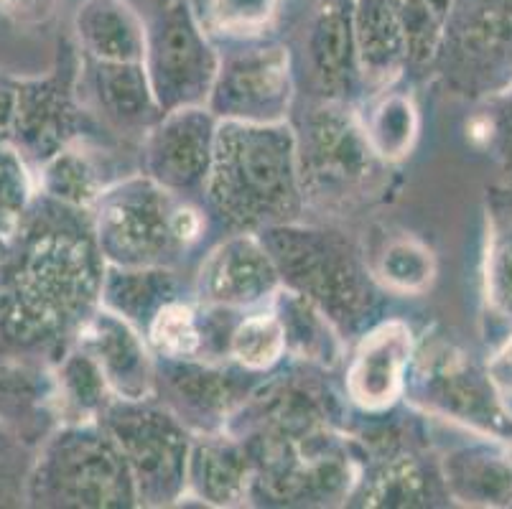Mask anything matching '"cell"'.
<instances>
[{
    "label": "cell",
    "instance_id": "cell-1",
    "mask_svg": "<svg viewBox=\"0 0 512 509\" xmlns=\"http://www.w3.org/2000/svg\"><path fill=\"white\" fill-rule=\"evenodd\" d=\"M100 291L102 270L90 237L46 227L26 245L11 288L0 296V329L18 342H34L74 324Z\"/></svg>",
    "mask_w": 512,
    "mask_h": 509
},
{
    "label": "cell",
    "instance_id": "cell-2",
    "mask_svg": "<svg viewBox=\"0 0 512 509\" xmlns=\"http://www.w3.org/2000/svg\"><path fill=\"white\" fill-rule=\"evenodd\" d=\"M209 194L235 224H271L299 209L296 140L276 123L230 120L214 130Z\"/></svg>",
    "mask_w": 512,
    "mask_h": 509
},
{
    "label": "cell",
    "instance_id": "cell-3",
    "mask_svg": "<svg viewBox=\"0 0 512 509\" xmlns=\"http://www.w3.org/2000/svg\"><path fill=\"white\" fill-rule=\"evenodd\" d=\"M29 492L36 504L54 507H120L138 497L118 443L92 431L54 438L36 461Z\"/></svg>",
    "mask_w": 512,
    "mask_h": 509
},
{
    "label": "cell",
    "instance_id": "cell-4",
    "mask_svg": "<svg viewBox=\"0 0 512 509\" xmlns=\"http://www.w3.org/2000/svg\"><path fill=\"white\" fill-rule=\"evenodd\" d=\"M273 263L296 291L319 303L332 321L357 324L370 306V280L349 245L329 232L276 230Z\"/></svg>",
    "mask_w": 512,
    "mask_h": 509
},
{
    "label": "cell",
    "instance_id": "cell-5",
    "mask_svg": "<svg viewBox=\"0 0 512 509\" xmlns=\"http://www.w3.org/2000/svg\"><path fill=\"white\" fill-rule=\"evenodd\" d=\"M97 202V247L120 268L164 265L184 247L174 227L179 204L156 181H125Z\"/></svg>",
    "mask_w": 512,
    "mask_h": 509
},
{
    "label": "cell",
    "instance_id": "cell-6",
    "mask_svg": "<svg viewBox=\"0 0 512 509\" xmlns=\"http://www.w3.org/2000/svg\"><path fill=\"white\" fill-rule=\"evenodd\" d=\"M143 67L158 110L192 107L209 95L220 62L186 0L164 3L146 28Z\"/></svg>",
    "mask_w": 512,
    "mask_h": 509
},
{
    "label": "cell",
    "instance_id": "cell-7",
    "mask_svg": "<svg viewBox=\"0 0 512 509\" xmlns=\"http://www.w3.org/2000/svg\"><path fill=\"white\" fill-rule=\"evenodd\" d=\"M418 392L431 413L464 423L484 436L512 443V415L500 400V390L454 347L439 344L423 354Z\"/></svg>",
    "mask_w": 512,
    "mask_h": 509
},
{
    "label": "cell",
    "instance_id": "cell-8",
    "mask_svg": "<svg viewBox=\"0 0 512 509\" xmlns=\"http://www.w3.org/2000/svg\"><path fill=\"white\" fill-rule=\"evenodd\" d=\"M113 441L128 461L136 494L148 502H171L186 482V433L158 410H120L110 420Z\"/></svg>",
    "mask_w": 512,
    "mask_h": 509
},
{
    "label": "cell",
    "instance_id": "cell-9",
    "mask_svg": "<svg viewBox=\"0 0 512 509\" xmlns=\"http://www.w3.org/2000/svg\"><path fill=\"white\" fill-rule=\"evenodd\" d=\"M288 54L278 46L230 56L212 84V112L242 123H276L288 107Z\"/></svg>",
    "mask_w": 512,
    "mask_h": 509
},
{
    "label": "cell",
    "instance_id": "cell-10",
    "mask_svg": "<svg viewBox=\"0 0 512 509\" xmlns=\"http://www.w3.org/2000/svg\"><path fill=\"white\" fill-rule=\"evenodd\" d=\"M148 140V171L164 189H194L209 176L214 123L197 105L166 112Z\"/></svg>",
    "mask_w": 512,
    "mask_h": 509
},
{
    "label": "cell",
    "instance_id": "cell-11",
    "mask_svg": "<svg viewBox=\"0 0 512 509\" xmlns=\"http://www.w3.org/2000/svg\"><path fill=\"white\" fill-rule=\"evenodd\" d=\"M444 41L454 46L462 72L512 74V0H454Z\"/></svg>",
    "mask_w": 512,
    "mask_h": 509
},
{
    "label": "cell",
    "instance_id": "cell-12",
    "mask_svg": "<svg viewBox=\"0 0 512 509\" xmlns=\"http://www.w3.org/2000/svg\"><path fill=\"white\" fill-rule=\"evenodd\" d=\"M278 268L263 245L253 237H235L209 255L199 273L202 301L222 308L253 306L273 296Z\"/></svg>",
    "mask_w": 512,
    "mask_h": 509
},
{
    "label": "cell",
    "instance_id": "cell-13",
    "mask_svg": "<svg viewBox=\"0 0 512 509\" xmlns=\"http://www.w3.org/2000/svg\"><path fill=\"white\" fill-rule=\"evenodd\" d=\"M77 110L64 77H46L18 84L11 130L26 156L49 161L74 135Z\"/></svg>",
    "mask_w": 512,
    "mask_h": 509
},
{
    "label": "cell",
    "instance_id": "cell-14",
    "mask_svg": "<svg viewBox=\"0 0 512 509\" xmlns=\"http://www.w3.org/2000/svg\"><path fill=\"white\" fill-rule=\"evenodd\" d=\"M311 179L324 189H352L372 168L365 130L339 107H321L309 120Z\"/></svg>",
    "mask_w": 512,
    "mask_h": 509
},
{
    "label": "cell",
    "instance_id": "cell-15",
    "mask_svg": "<svg viewBox=\"0 0 512 509\" xmlns=\"http://www.w3.org/2000/svg\"><path fill=\"white\" fill-rule=\"evenodd\" d=\"M85 349L100 367L107 385L125 400H143L151 392V359L138 334L115 311H102L87 321L79 336Z\"/></svg>",
    "mask_w": 512,
    "mask_h": 509
},
{
    "label": "cell",
    "instance_id": "cell-16",
    "mask_svg": "<svg viewBox=\"0 0 512 509\" xmlns=\"http://www.w3.org/2000/svg\"><path fill=\"white\" fill-rule=\"evenodd\" d=\"M411 359V331L406 324L380 326L362 342L349 367V395L362 408L380 410L398 398L403 370Z\"/></svg>",
    "mask_w": 512,
    "mask_h": 509
},
{
    "label": "cell",
    "instance_id": "cell-17",
    "mask_svg": "<svg viewBox=\"0 0 512 509\" xmlns=\"http://www.w3.org/2000/svg\"><path fill=\"white\" fill-rule=\"evenodd\" d=\"M79 46L105 64H141L146 59V26L125 0H85L77 18Z\"/></svg>",
    "mask_w": 512,
    "mask_h": 509
},
{
    "label": "cell",
    "instance_id": "cell-18",
    "mask_svg": "<svg viewBox=\"0 0 512 509\" xmlns=\"http://www.w3.org/2000/svg\"><path fill=\"white\" fill-rule=\"evenodd\" d=\"M352 28L365 77H393L408 56V41L388 0H352Z\"/></svg>",
    "mask_w": 512,
    "mask_h": 509
},
{
    "label": "cell",
    "instance_id": "cell-19",
    "mask_svg": "<svg viewBox=\"0 0 512 509\" xmlns=\"http://www.w3.org/2000/svg\"><path fill=\"white\" fill-rule=\"evenodd\" d=\"M444 482L459 502L477 507L512 504L510 454H497L487 446L462 448L446 456Z\"/></svg>",
    "mask_w": 512,
    "mask_h": 509
},
{
    "label": "cell",
    "instance_id": "cell-20",
    "mask_svg": "<svg viewBox=\"0 0 512 509\" xmlns=\"http://www.w3.org/2000/svg\"><path fill=\"white\" fill-rule=\"evenodd\" d=\"M309 54L321 82L329 87L344 82L352 59H357L352 0H321L311 23Z\"/></svg>",
    "mask_w": 512,
    "mask_h": 509
},
{
    "label": "cell",
    "instance_id": "cell-21",
    "mask_svg": "<svg viewBox=\"0 0 512 509\" xmlns=\"http://www.w3.org/2000/svg\"><path fill=\"white\" fill-rule=\"evenodd\" d=\"M484 293L492 311L512 321V191H492L487 202Z\"/></svg>",
    "mask_w": 512,
    "mask_h": 509
},
{
    "label": "cell",
    "instance_id": "cell-22",
    "mask_svg": "<svg viewBox=\"0 0 512 509\" xmlns=\"http://www.w3.org/2000/svg\"><path fill=\"white\" fill-rule=\"evenodd\" d=\"M248 456L225 438L202 441L192 456V484L212 504H235L248 492Z\"/></svg>",
    "mask_w": 512,
    "mask_h": 509
},
{
    "label": "cell",
    "instance_id": "cell-23",
    "mask_svg": "<svg viewBox=\"0 0 512 509\" xmlns=\"http://www.w3.org/2000/svg\"><path fill=\"white\" fill-rule=\"evenodd\" d=\"M97 100L107 118L120 125H143L153 118L158 102L153 97L148 72L141 64L97 62Z\"/></svg>",
    "mask_w": 512,
    "mask_h": 509
},
{
    "label": "cell",
    "instance_id": "cell-24",
    "mask_svg": "<svg viewBox=\"0 0 512 509\" xmlns=\"http://www.w3.org/2000/svg\"><path fill=\"white\" fill-rule=\"evenodd\" d=\"M44 189L51 199L67 207H87L102 196L100 168L79 148L64 146L44 168Z\"/></svg>",
    "mask_w": 512,
    "mask_h": 509
},
{
    "label": "cell",
    "instance_id": "cell-25",
    "mask_svg": "<svg viewBox=\"0 0 512 509\" xmlns=\"http://www.w3.org/2000/svg\"><path fill=\"white\" fill-rule=\"evenodd\" d=\"M278 311H281L278 319L283 324L286 344H291L296 352L309 359L332 362L337 354V342L329 334V321L316 314L309 298H304L301 293H286L278 301Z\"/></svg>",
    "mask_w": 512,
    "mask_h": 509
},
{
    "label": "cell",
    "instance_id": "cell-26",
    "mask_svg": "<svg viewBox=\"0 0 512 509\" xmlns=\"http://www.w3.org/2000/svg\"><path fill=\"white\" fill-rule=\"evenodd\" d=\"M174 280L164 270L151 268H125L110 273L105 280V296L113 303L120 316L128 314L130 319L146 314L156 303H169Z\"/></svg>",
    "mask_w": 512,
    "mask_h": 509
},
{
    "label": "cell",
    "instance_id": "cell-27",
    "mask_svg": "<svg viewBox=\"0 0 512 509\" xmlns=\"http://www.w3.org/2000/svg\"><path fill=\"white\" fill-rule=\"evenodd\" d=\"M408 41V56L431 59L444 41L454 0H388Z\"/></svg>",
    "mask_w": 512,
    "mask_h": 509
},
{
    "label": "cell",
    "instance_id": "cell-28",
    "mask_svg": "<svg viewBox=\"0 0 512 509\" xmlns=\"http://www.w3.org/2000/svg\"><path fill=\"white\" fill-rule=\"evenodd\" d=\"M416 128L418 120L413 102L403 95H390L375 107L365 135L375 156L400 158L411 148Z\"/></svg>",
    "mask_w": 512,
    "mask_h": 509
},
{
    "label": "cell",
    "instance_id": "cell-29",
    "mask_svg": "<svg viewBox=\"0 0 512 509\" xmlns=\"http://www.w3.org/2000/svg\"><path fill=\"white\" fill-rule=\"evenodd\" d=\"M107 387L110 385L102 377L100 367L85 349L69 354L59 367V398L77 418H95L97 410L105 408Z\"/></svg>",
    "mask_w": 512,
    "mask_h": 509
},
{
    "label": "cell",
    "instance_id": "cell-30",
    "mask_svg": "<svg viewBox=\"0 0 512 509\" xmlns=\"http://www.w3.org/2000/svg\"><path fill=\"white\" fill-rule=\"evenodd\" d=\"M286 349V334L278 314H255L242 321L230 336V352L242 367L265 370Z\"/></svg>",
    "mask_w": 512,
    "mask_h": 509
},
{
    "label": "cell",
    "instance_id": "cell-31",
    "mask_svg": "<svg viewBox=\"0 0 512 509\" xmlns=\"http://www.w3.org/2000/svg\"><path fill=\"white\" fill-rule=\"evenodd\" d=\"M151 342L156 352L164 357L192 359L204 347L197 314L184 303H164L151 321Z\"/></svg>",
    "mask_w": 512,
    "mask_h": 509
},
{
    "label": "cell",
    "instance_id": "cell-32",
    "mask_svg": "<svg viewBox=\"0 0 512 509\" xmlns=\"http://www.w3.org/2000/svg\"><path fill=\"white\" fill-rule=\"evenodd\" d=\"M434 273V255L416 240L390 242L380 260V275L395 291H423L434 280Z\"/></svg>",
    "mask_w": 512,
    "mask_h": 509
},
{
    "label": "cell",
    "instance_id": "cell-33",
    "mask_svg": "<svg viewBox=\"0 0 512 509\" xmlns=\"http://www.w3.org/2000/svg\"><path fill=\"white\" fill-rule=\"evenodd\" d=\"M431 487L421 466L413 459H400L385 469L377 479L372 504H390V507H408V504H428Z\"/></svg>",
    "mask_w": 512,
    "mask_h": 509
},
{
    "label": "cell",
    "instance_id": "cell-34",
    "mask_svg": "<svg viewBox=\"0 0 512 509\" xmlns=\"http://www.w3.org/2000/svg\"><path fill=\"white\" fill-rule=\"evenodd\" d=\"M174 377V387L181 395V403H186V408L204 415H217L227 408L230 382L222 380V375H217V372L184 367Z\"/></svg>",
    "mask_w": 512,
    "mask_h": 509
},
{
    "label": "cell",
    "instance_id": "cell-35",
    "mask_svg": "<svg viewBox=\"0 0 512 509\" xmlns=\"http://www.w3.org/2000/svg\"><path fill=\"white\" fill-rule=\"evenodd\" d=\"M278 0H209L214 26L225 34H255L271 23Z\"/></svg>",
    "mask_w": 512,
    "mask_h": 509
},
{
    "label": "cell",
    "instance_id": "cell-36",
    "mask_svg": "<svg viewBox=\"0 0 512 509\" xmlns=\"http://www.w3.org/2000/svg\"><path fill=\"white\" fill-rule=\"evenodd\" d=\"M29 202V179L13 148L0 146V232H11Z\"/></svg>",
    "mask_w": 512,
    "mask_h": 509
},
{
    "label": "cell",
    "instance_id": "cell-37",
    "mask_svg": "<svg viewBox=\"0 0 512 509\" xmlns=\"http://www.w3.org/2000/svg\"><path fill=\"white\" fill-rule=\"evenodd\" d=\"M59 0H0V8L8 18H13L21 26H39L46 23L54 11H57Z\"/></svg>",
    "mask_w": 512,
    "mask_h": 509
},
{
    "label": "cell",
    "instance_id": "cell-38",
    "mask_svg": "<svg viewBox=\"0 0 512 509\" xmlns=\"http://www.w3.org/2000/svg\"><path fill=\"white\" fill-rule=\"evenodd\" d=\"M487 375L495 382V387L500 392H512V336L502 344L500 352L495 354V359L487 367Z\"/></svg>",
    "mask_w": 512,
    "mask_h": 509
},
{
    "label": "cell",
    "instance_id": "cell-39",
    "mask_svg": "<svg viewBox=\"0 0 512 509\" xmlns=\"http://www.w3.org/2000/svg\"><path fill=\"white\" fill-rule=\"evenodd\" d=\"M16 90L18 84L8 82V79L0 74V130L11 128L13 110H16Z\"/></svg>",
    "mask_w": 512,
    "mask_h": 509
},
{
    "label": "cell",
    "instance_id": "cell-40",
    "mask_svg": "<svg viewBox=\"0 0 512 509\" xmlns=\"http://www.w3.org/2000/svg\"><path fill=\"white\" fill-rule=\"evenodd\" d=\"M502 112H505V115L500 118V123L505 125V133L512 135V84L510 90L505 92V107H502Z\"/></svg>",
    "mask_w": 512,
    "mask_h": 509
},
{
    "label": "cell",
    "instance_id": "cell-41",
    "mask_svg": "<svg viewBox=\"0 0 512 509\" xmlns=\"http://www.w3.org/2000/svg\"><path fill=\"white\" fill-rule=\"evenodd\" d=\"M3 456H6V438L0 436V469H3Z\"/></svg>",
    "mask_w": 512,
    "mask_h": 509
},
{
    "label": "cell",
    "instance_id": "cell-42",
    "mask_svg": "<svg viewBox=\"0 0 512 509\" xmlns=\"http://www.w3.org/2000/svg\"><path fill=\"white\" fill-rule=\"evenodd\" d=\"M507 454H510V461H512V448H510V451H507Z\"/></svg>",
    "mask_w": 512,
    "mask_h": 509
}]
</instances>
